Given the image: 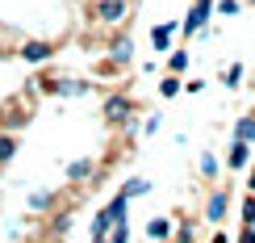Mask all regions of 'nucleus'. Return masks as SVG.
<instances>
[{"label":"nucleus","instance_id":"nucleus-23","mask_svg":"<svg viewBox=\"0 0 255 243\" xmlns=\"http://www.w3.org/2000/svg\"><path fill=\"white\" fill-rule=\"evenodd\" d=\"M243 8V0H214V13H222V17H235Z\"/></svg>","mask_w":255,"mask_h":243},{"label":"nucleus","instance_id":"nucleus-20","mask_svg":"<svg viewBox=\"0 0 255 243\" xmlns=\"http://www.w3.org/2000/svg\"><path fill=\"white\" fill-rule=\"evenodd\" d=\"M122 193H126V197H142V193H151V181H142V176H130V181L122 185Z\"/></svg>","mask_w":255,"mask_h":243},{"label":"nucleus","instance_id":"nucleus-16","mask_svg":"<svg viewBox=\"0 0 255 243\" xmlns=\"http://www.w3.org/2000/svg\"><path fill=\"white\" fill-rule=\"evenodd\" d=\"M50 235H55V239H63V235H67V231H71V210H59V214H50Z\"/></svg>","mask_w":255,"mask_h":243},{"label":"nucleus","instance_id":"nucleus-13","mask_svg":"<svg viewBox=\"0 0 255 243\" xmlns=\"http://www.w3.org/2000/svg\"><path fill=\"white\" fill-rule=\"evenodd\" d=\"M105 214H109L113 223H126V218H130V197H126L122 189H118V197H113V202L105 206Z\"/></svg>","mask_w":255,"mask_h":243},{"label":"nucleus","instance_id":"nucleus-11","mask_svg":"<svg viewBox=\"0 0 255 243\" xmlns=\"http://www.w3.org/2000/svg\"><path fill=\"white\" fill-rule=\"evenodd\" d=\"M180 29V21H163V25L151 29V46L155 50H172V34Z\"/></svg>","mask_w":255,"mask_h":243},{"label":"nucleus","instance_id":"nucleus-27","mask_svg":"<svg viewBox=\"0 0 255 243\" xmlns=\"http://www.w3.org/2000/svg\"><path fill=\"white\" fill-rule=\"evenodd\" d=\"M239 243H255V223H243V235H239Z\"/></svg>","mask_w":255,"mask_h":243},{"label":"nucleus","instance_id":"nucleus-18","mask_svg":"<svg viewBox=\"0 0 255 243\" xmlns=\"http://www.w3.org/2000/svg\"><path fill=\"white\" fill-rule=\"evenodd\" d=\"M197 239V223L193 218H184L180 227H172V243H193Z\"/></svg>","mask_w":255,"mask_h":243},{"label":"nucleus","instance_id":"nucleus-22","mask_svg":"<svg viewBox=\"0 0 255 243\" xmlns=\"http://www.w3.org/2000/svg\"><path fill=\"white\" fill-rule=\"evenodd\" d=\"M180 88H184V80H180V76H172V71H167V76H163V84H159V92H163V97H180Z\"/></svg>","mask_w":255,"mask_h":243},{"label":"nucleus","instance_id":"nucleus-10","mask_svg":"<svg viewBox=\"0 0 255 243\" xmlns=\"http://www.w3.org/2000/svg\"><path fill=\"white\" fill-rule=\"evenodd\" d=\"M55 206H59V193H50V189H38V193H29V214H50Z\"/></svg>","mask_w":255,"mask_h":243},{"label":"nucleus","instance_id":"nucleus-3","mask_svg":"<svg viewBox=\"0 0 255 243\" xmlns=\"http://www.w3.org/2000/svg\"><path fill=\"white\" fill-rule=\"evenodd\" d=\"M130 4L134 0H92L88 4V21L92 25H122L130 17Z\"/></svg>","mask_w":255,"mask_h":243},{"label":"nucleus","instance_id":"nucleus-6","mask_svg":"<svg viewBox=\"0 0 255 243\" xmlns=\"http://www.w3.org/2000/svg\"><path fill=\"white\" fill-rule=\"evenodd\" d=\"M17 55L29 63V67H38V63H50L55 59V42H42V38H29V42H21L17 46Z\"/></svg>","mask_w":255,"mask_h":243},{"label":"nucleus","instance_id":"nucleus-29","mask_svg":"<svg viewBox=\"0 0 255 243\" xmlns=\"http://www.w3.org/2000/svg\"><path fill=\"white\" fill-rule=\"evenodd\" d=\"M214 243H230V235H226V231H218V235H214Z\"/></svg>","mask_w":255,"mask_h":243},{"label":"nucleus","instance_id":"nucleus-28","mask_svg":"<svg viewBox=\"0 0 255 243\" xmlns=\"http://www.w3.org/2000/svg\"><path fill=\"white\" fill-rule=\"evenodd\" d=\"M201 88H205V80H184V92H193V97H197Z\"/></svg>","mask_w":255,"mask_h":243},{"label":"nucleus","instance_id":"nucleus-1","mask_svg":"<svg viewBox=\"0 0 255 243\" xmlns=\"http://www.w3.org/2000/svg\"><path fill=\"white\" fill-rule=\"evenodd\" d=\"M38 97V88H34V80H29V88L21 92V97H8L4 105H0V130H25L29 118H34V109H29V101Z\"/></svg>","mask_w":255,"mask_h":243},{"label":"nucleus","instance_id":"nucleus-24","mask_svg":"<svg viewBox=\"0 0 255 243\" xmlns=\"http://www.w3.org/2000/svg\"><path fill=\"white\" fill-rule=\"evenodd\" d=\"M197 168H201V176H209V181H214V176H218V155H209V151H205Z\"/></svg>","mask_w":255,"mask_h":243},{"label":"nucleus","instance_id":"nucleus-14","mask_svg":"<svg viewBox=\"0 0 255 243\" xmlns=\"http://www.w3.org/2000/svg\"><path fill=\"white\" fill-rule=\"evenodd\" d=\"M146 239L167 243V239H172V218H151V223H146Z\"/></svg>","mask_w":255,"mask_h":243},{"label":"nucleus","instance_id":"nucleus-12","mask_svg":"<svg viewBox=\"0 0 255 243\" xmlns=\"http://www.w3.org/2000/svg\"><path fill=\"white\" fill-rule=\"evenodd\" d=\"M226 164L235 168V172H239V168H247V164H251V143L230 139V155H226Z\"/></svg>","mask_w":255,"mask_h":243},{"label":"nucleus","instance_id":"nucleus-9","mask_svg":"<svg viewBox=\"0 0 255 243\" xmlns=\"http://www.w3.org/2000/svg\"><path fill=\"white\" fill-rule=\"evenodd\" d=\"M63 172H67V185H88L92 176H97V164L92 160H71Z\"/></svg>","mask_w":255,"mask_h":243},{"label":"nucleus","instance_id":"nucleus-5","mask_svg":"<svg viewBox=\"0 0 255 243\" xmlns=\"http://www.w3.org/2000/svg\"><path fill=\"white\" fill-rule=\"evenodd\" d=\"M209 13H214V0H193V8H188L184 25H180V34H184V38H193V34H201V29L209 25Z\"/></svg>","mask_w":255,"mask_h":243},{"label":"nucleus","instance_id":"nucleus-15","mask_svg":"<svg viewBox=\"0 0 255 243\" xmlns=\"http://www.w3.org/2000/svg\"><path fill=\"white\" fill-rule=\"evenodd\" d=\"M17 134L13 130H0V168H4V164H13V155H17Z\"/></svg>","mask_w":255,"mask_h":243},{"label":"nucleus","instance_id":"nucleus-2","mask_svg":"<svg viewBox=\"0 0 255 243\" xmlns=\"http://www.w3.org/2000/svg\"><path fill=\"white\" fill-rule=\"evenodd\" d=\"M34 88L42 97H88L92 84L88 80H71V76H42V80H34Z\"/></svg>","mask_w":255,"mask_h":243},{"label":"nucleus","instance_id":"nucleus-26","mask_svg":"<svg viewBox=\"0 0 255 243\" xmlns=\"http://www.w3.org/2000/svg\"><path fill=\"white\" fill-rule=\"evenodd\" d=\"M243 223H255V193L243 202Z\"/></svg>","mask_w":255,"mask_h":243},{"label":"nucleus","instance_id":"nucleus-31","mask_svg":"<svg viewBox=\"0 0 255 243\" xmlns=\"http://www.w3.org/2000/svg\"><path fill=\"white\" fill-rule=\"evenodd\" d=\"M247 4H255V0H247Z\"/></svg>","mask_w":255,"mask_h":243},{"label":"nucleus","instance_id":"nucleus-8","mask_svg":"<svg viewBox=\"0 0 255 243\" xmlns=\"http://www.w3.org/2000/svg\"><path fill=\"white\" fill-rule=\"evenodd\" d=\"M130 59H134V42H130V34H118L109 42V59L105 63H109L113 71H122V67H130Z\"/></svg>","mask_w":255,"mask_h":243},{"label":"nucleus","instance_id":"nucleus-17","mask_svg":"<svg viewBox=\"0 0 255 243\" xmlns=\"http://www.w3.org/2000/svg\"><path fill=\"white\" fill-rule=\"evenodd\" d=\"M235 139H243V143H255V113H243V118L235 122Z\"/></svg>","mask_w":255,"mask_h":243},{"label":"nucleus","instance_id":"nucleus-19","mask_svg":"<svg viewBox=\"0 0 255 243\" xmlns=\"http://www.w3.org/2000/svg\"><path fill=\"white\" fill-rule=\"evenodd\" d=\"M167 71H172V76H184L188 71V50H172V55H167Z\"/></svg>","mask_w":255,"mask_h":243},{"label":"nucleus","instance_id":"nucleus-25","mask_svg":"<svg viewBox=\"0 0 255 243\" xmlns=\"http://www.w3.org/2000/svg\"><path fill=\"white\" fill-rule=\"evenodd\" d=\"M222 80H226V88H239V80H243V63H230V67L222 71Z\"/></svg>","mask_w":255,"mask_h":243},{"label":"nucleus","instance_id":"nucleus-30","mask_svg":"<svg viewBox=\"0 0 255 243\" xmlns=\"http://www.w3.org/2000/svg\"><path fill=\"white\" fill-rule=\"evenodd\" d=\"M247 193H255V168H251V176H247Z\"/></svg>","mask_w":255,"mask_h":243},{"label":"nucleus","instance_id":"nucleus-7","mask_svg":"<svg viewBox=\"0 0 255 243\" xmlns=\"http://www.w3.org/2000/svg\"><path fill=\"white\" fill-rule=\"evenodd\" d=\"M226 214H230V189H214L209 202H205V223L222 227V223H226Z\"/></svg>","mask_w":255,"mask_h":243},{"label":"nucleus","instance_id":"nucleus-21","mask_svg":"<svg viewBox=\"0 0 255 243\" xmlns=\"http://www.w3.org/2000/svg\"><path fill=\"white\" fill-rule=\"evenodd\" d=\"M109 227H113V218H109V214H105V210H101V214L92 218V243H101L105 235H109Z\"/></svg>","mask_w":255,"mask_h":243},{"label":"nucleus","instance_id":"nucleus-4","mask_svg":"<svg viewBox=\"0 0 255 243\" xmlns=\"http://www.w3.org/2000/svg\"><path fill=\"white\" fill-rule=\"evenodd\" d=\"M105 118H109L113 126L134 130V101L126 97V92H109V97H105Z\"/></svg>","mask_w":255,"mask_h":243}]
</instances>
